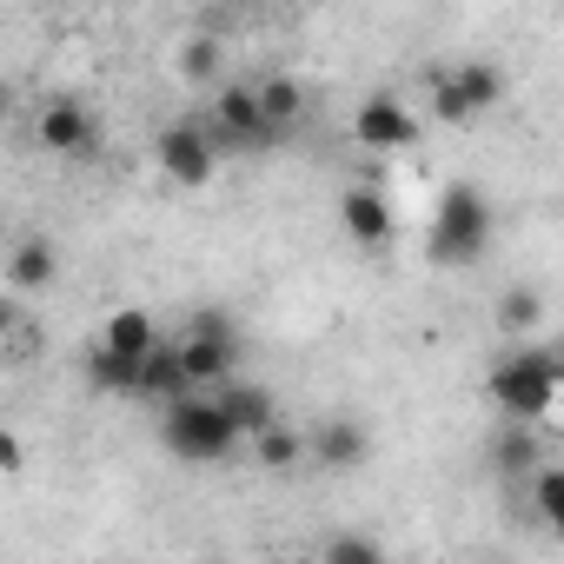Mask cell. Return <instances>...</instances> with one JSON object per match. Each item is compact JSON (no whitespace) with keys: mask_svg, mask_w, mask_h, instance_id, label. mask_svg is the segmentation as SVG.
<instances>
[{"mask_svg":"<svg viewBox=\"0 0 564 564\" xmlns=\"http://www.w3.org/2000/svg\"><path fill=\"white\" fill-rule=\"evenodd\" d=\"M538 313H544V300H538L531 286H518V293H505V300H498V333H511V339H518V333H531V326H538Z\"/></svg>","mask_w":564,"mask_h":564,"instance_id":"cell-22","label":"cell"},{"mask_svg":"<svg viewBox=\"0 0 564 564\" xmlns=\"http://www.w3.org/2000/svg\"><path fill=\"white\" fill-rule=\"evenodd\" d=\"M180 372H186V386L193 392H206V386H226L232 379V366H239V333H232V319L226 313H193L186 319V333H180Z\"/></svg>","mask_w":564,"mask_h":564,"instance_id":"cell-4","label":"cell"},{"mask_svg":"<svg viewBox=\"0 0 564 564\" xmlns=\"http://www.w3.org/2000/svg\"><path fill=\"white\" fill-rule=\"evenodd\" d=\"M432 107H438V120H445V127H465V120H471V107L458 100V87H452L445 74H438V87H432Z\"/></svg>","mask_w":564,"mask_h":564,"instance_id":"cell-24","label":"cell"},{"mask_svg":"<svg viewBox=\"0 0 564 564\" xmlns=\"http://www.w3.org/2000/svg\"><path fill=\"white\" fill-rule=\"evenodd\" d=\"M531 511H538L551 531L564 524V465H544V458L531 465Z\"/></svg>","mask_w":564,"mask_h":564,"instance_id":"cell-20","label":"cell"},{"mask_svg":"<svg viewBox=\"0 0 564 564\" xmlns=\"http://www.w3.org/2000/svg\"><path fill=\"white\" fill-rule=\"evenodd\" d=\"M219 8H246V0H219Z\"/></svg>","mask_w":564,"mask_h":564,"instance_id":"cell-28","label":"cell"},{"mask_svg":"<svg viewBox=\"0 0 564 564\" xmlns=\"http://www.w3.org/2000/svg\"><path fill=\"white\" fill-rule=\"evenodd\" d=\"M246 452H252L259 471H293V465L306 458V438H300L293 425H279V419H272V425H259V432L246 438Z\"/></svg>","mask_w":564,"mask_h":564,"instance_id":"cell-15","label":"cell"},{"mask_svg":"<svg viewBox=\"0 0 564 564\" xmlns=\"http://www.w3.org/2000/svg\"><path fill=\"white\" fill-rule=\"evenodd\" d=\"M352 140L366 153H405L419 140V113L399 100V94H366L359 113H352Z\"/></svg>","mask_w":564,"mask_h":564,"instance_id":"cell-8","label":"cell"},{"mask_svg":"<svg viewBox=\"0 0 564 564\" xmlns=\"http://www.w3.org/2000/svg\"><path fill=\"white\" fill-rule=\"evenodd\" d=\"M339 226L352 232V246H392V232H399V219H392V206L372 193V186H352L346 199H339Z\"/></svg>","mask_w":564,"mask_h":564,"instance_id":"cell-10","label":"cell"},{"mask_svg":"<svg viewBox=\"0 0 564 564\" xmlns=\"http://www.w3.org/2000/svg\"><path fill=\"white\" fill-rule=\"evenodd\" d=\"M160 339V326H153V313H140V306H120V313H107V326H100V346H113V352H147Z\"/></svg>","mask_w":564,"mask_h":564,"instance_id":"cell-18","label":"cell"},{"mask_svg":"<svg viewBox=\"0 0 564 564\" xmlns=\"http://www.w3.org/2000/svg\"><path fill=\"white\" fill-rule=\"evenodd\" d=\"M557 386H564V366H557L551 346H511V352L491 366V379H485L491 405H498L505 419H524V425H544V419H551Z\"/></svg>","mask_w":564,"mask_h":564,"instance_id":"cell-1","label":"cell"},{"mask_svg":"<svg viewBox=\"0 0 564 564\" xmlns=\"http://www.w3.org/2000/svg\"><path fill=\"white\" fill-rule=\"evenodd\" d=\"M0 239H8V232H0Z\"/></svg>","mask_w":564,"mask_h":564,"instance_id":"cell-29","label":"cell"},{"mask_svg":"<svg viewBox=\"0 0 564 564\" xmlns=\"http://www.w3.org/2000/svg\"><path fill=\"white\" fill-rule=\"evenodd\" d=\"M213 399H219V412L232 419V432H239V438H252L259 425H272V419H279V399H272L265 386H226V392H213Z\"/></svg>","mask_w":564,"mask_h":564,"instance_id":"cell-14","label":"cell"},{"mask_svg":"<svg viewBox=\"0 0 564 564\" xmlns=\"http://www.w3.org/2000/svg\"><path fill=\"white\" fill-rule=\"evenodd\" d=\"M180 392H193V386H186V372H180V352H173L166 339H153V346H147V359H140V392H133V399L166 405V399H180Z\"/></svg>","mask_w":564,"mask_h":564,"instance_id":"cell-12","label":"cell"},{"mask_svg":"<svg viewBox=\"0 0 564 564\" xmlns=\"http://www.w3.org/2000/svg\"><path fill=\"white\" fill-rule=\"evenodd\" d=\"M319 551H326L333 564H379V557H386V544L366 538V531H339V538H326Z\"/></svg>","mask_w":564,"mask_h":564,"instance_id":"cell-23","label":"cell"},{"mask_svg":"<svg viewBox=\"0 0 564 564\" xmlns=\"http://www.w3.org/2000/svg\"><path fill=\"white\" fill-rule=\"evenodd\" d=\"M34 147L54 160H94L100 153V113L80 100H47L34 120Z\"/></svg>","mask_w":564,"mask_h":564,"instance_id":"cell-7","label":"cell"},{"mask_svg":"<svg viewBox=\"0 0 564 564\" xmlns=\"http://www.w3.org/2000/svg\"><path fill=\"white\" fill-rule=\"evenodd\" d=\"M61 279V246L54 239H14V252H8V293H47Z\"/></svg>","mask_w":564,"mask_h":564,"instance_id":"cell-11","label":"cell"},{"mask_svg":"<svg viewBox=\"0 0 564 564\" xmlns=\"http://www.w3.org/2000/svg\"><path fill=\"white\" fill-rule=\"evenodd\" d=\"M544 458V445H538V432L524 425V419H511V432L498 438V471H511V478H524L531 465Z\"/></svg>","mask_w":564,"mask_h":564,"instance_id":"cell-21","label":"cell"},{"mask_svg":"<svg viewBox=\"0 0 564 564\" xmlns=\"http://www.w3.org/2000/svg\"><path fill=\"white\" fill-rule=\"evenodd\" d=\"M153 160H160V173H166L173 186L199 193V186L213 180V166H219V147H213L206 127H193V120H166L160 140H153Z\"/></svg>","mask_w":564,"mask_h":564,"instance_id":"cell-5","label":"cell"},{"mask_svg":"<svg viewBox=\"0 0 564 564\" xmlns=\"http://www.w3.org/2000/svg\"><path fill=\"white\" fill-rule=\"evenodd\" d=\"M14 326H21V306H14V293H0V339H14Z\"/></svg>","mask_w":564,"mask_h":564,"instance_id":"cell-26","label":"cell"},{"mask_svg":"<svg viewBox=\"0 0 564 564\" xmlns=\"http://www.w3.org/2000/svg\"><path fill=\"white\" fill-rule=\"evenodd\" d=\"M252 94H259V113L286 133V127H300V113H306V87L293 80V74H265V80H252Z\"/></svg>","mask_w":564,"mask_h":564,"instance_id":"cell-16","label":"cell"},{"mask_svg":"<svg viewBox=\"0 0 564 564\" xmlns=\"http://www.w3.org/2000/svg\"><path fill=\"white\" fill-rule=\"evenodd\" d=\"M160 445H166L173 458H186V465H226V458L239 452V432H232V419L219 412V399L180 392V399L160 405Z\"/></svg>","mask_w":564,"mask_h":564,"instance_id":"cell-2","label":"cell"},{"mask_svg":"<svg viewBox=\"0 0 564 564\" xmlns=\"http://www.w3.org/2000/svg\"><path fill=\"white\" fill-rule=\"evenodd\" d=\"M306 458H313L319 471H359V465L372 458V432H366L359 419H319V425L306 432Z\"/></svg>","mask_w":564,"mask_h":564,"instance_id":"cell-9","label":"cell"},{"mask_svg":"<svg viewBox=\"0 0 564 564\" xmlns=\"http://www.w3.org/2000/svg\"><path fill=\"white\" fill-rule=\"evenodd\" d=\"M147 359V352H140ZM140 359L133 352H113V346H94L87 352V386L107 392V399H133L140 392Z\"/></svg>","mask_w":564,"mask_h":564,"instance_id":"cell-13","label":"cell"},{"mask_svg":"<svg viewBox=\"0 0 564 564\" xmlns=\"http://www.w3.org/2000/svg\"><path fill=\"white\" fill-rule=\"evenodd\" d=\"M28 465V445H21V432H8V425H0V478H14Z\"/></svg>","mask_w":564,"mask_h":564,"instance_id":"cell-25","label":"cell"},{"mask_svg":"<svg viewBox=\"0 0 564 564\" xmlns=\"http://www.w3.org/2000/svg\"><path fill=\"white\" fill-rule=\"evenodd\" d=\"M8 113H14V87H8V80H0V120H8Z\"/></svg>","mask_w":564,"mask_h":564,"instance_id":"cell-27","label":"cell"},{"mask_svg":"<svg viewBox=\"0 0 564 564\" xmlns=\"http://www.w3.org/2000/svg\"><path fill=\"white\" fill-rule=\"evenodd\" d=\"M219 67H226L219 34H186V41H180V74H186L193 87H213V80H219Z\"/></svg>","mask_w":564,"mask_h":564,"instance_id":"cell-19","label":"cell"},{"mask_svg":"<svg viewBox=\"0 0 564 564\" xmlns=\"http://www.w3.org/2000/svg\"><path fill=\"white\" fill-rule=\"evenodd\" d=\"M491 252V199L485 186L458 180L438 193V213H432V259L438 265H478Z\"/></svg>","mask_w":564,"mask_h":564,"instance_id":"cell-3","label":"cell"},{"mask_svg":"<svg viewBox=\"0 0 564 564\" xmlns=\"http://www.w3.org/2000/svg\"><path fill=\"white\" fill-rule=\"evenodd\" d=\"M445 80L458 87V100H465L471 113H491V107L505 100V74H498L491 61H458V67H452Z\"/></svg>","mask_w":564,"mask_h":564,"instance_id":"cell-17","label":"cell"},{"mask_svg":"<svg viewBox=\"0 0 564 564\" xmlns=\"http://www.w3.org/2000/svg\"><path fill=\"white\" fill-rule=\"evenodd\" d=\"M213 147H232V153H272L279 140H286V133H279L265 113H259V94L252 87H219V107H213Z\"/></svg>","mask_w":564,"mask_h":564,"instance_id":"cell-6","label":"cell"}]
</instances>
